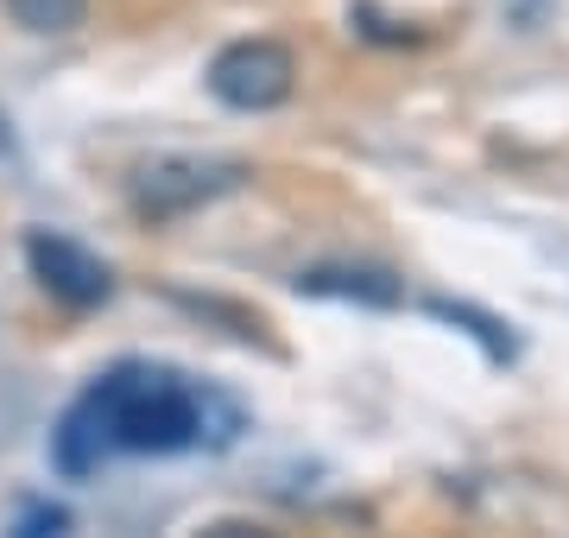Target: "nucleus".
Listing matches in <instances>:
<instances>
[{"label": "nucleus", "mask_w": 569, "mask_h": 538, "mask_svg": "<svg viewBox=\"0 0 569 538\" xmlns=\"http://www.w3.org/2000/svg\"><path fill=\"white\" fill-rule=\"evenodd\" d=\"M7 152H13V121L0 114V159H7Z\"/></svg>", "instance_id": "9d476101"}, {"label": "nucleus", "mask_w": 569, "mask_h": 538, "mask_svg": "<svg viewBox=\"0 0 569 538\" xmlns=\"http://www.w3.org/2000/svg\"><path fill=\"white\" fill-rule=\"evenodd\" d=\"M63 532H70V514L51 507V500H32L20 514V526H13V538H63Z\"/></svg>", "instance_id": "6e6552de"}, {"label": "nucleus", "mask_w": 569, "mask_h": 538, "mask_svg": "<svg viewBox=\"0 0 569 538\" xmlns=\"http://www.w3.org/2000/svg\"><path fill=\"white\" fill-rule=\"evenodd\" d=\"M247 431L241 399L164 361H114L96 373L51 431V469L63 481H89L114 456H183L228 450Z\"/></svg>", "instance_id": "f257e3e1"}, {"label": "nucleus", "mask_w": 569, "mask_h": 538, "mask_svg": "<svg viewBox=\"0 0 569 538\" xmlns=\"http://www.w3.org/2000/svg\"><path fill=\"white\" fill-rule=\"evenodd\" d=\"M425 311L443 317V323H456L462 336H475V342L488 349V361H512V336H507V323H500V317L475 311V305H449V298H425Z\"/></svg>", "instance_id": "423d86ee"}, {"label": "nucleus", "mask_w": 569, "mask_h": 538, "mask_svg": "<svg viewBox=\"0 0 569 538\" xmlns=\"http://www.w3.org/2000/svg\"><path fill=\"white\" fill-rule=\"evenodd\" d=\"M209 538H260V526H216Z\"/></svg>", "instance_id": "1a4fd4ad"}, {"label": "nucleus", "mask_w": 569, "mask_h": 538, "mask_svg": "<svg viewBox=\"0 0 569 538\" xmlns=\"http://www.w3.org/2000/svg\"><path fill=\"white\" fill-rule=\"evenodd\" d=\"M253 171L241 159H216V152H159L133 171V209L152 216V222H171V216H190V209L216 203L228 190H241Z\"/></svg>", "instance_id": "f03ea898"}, {"label": "nucleus", "mask_w": 569, "mask_h": 538, "mask_svg": "<svg viewBox=\"0 0 569 538\" xmlns=\"http://www.w3.org/2000/svg\"><path fill=\"white\" fill-rule=\"evenodd\" d=\"M291 286L305 298H348V305H373V311H392L406 298V286L387 267H305Z\"/></svg>", "instance_id": "39448f33"}, {"label": "nucleus", "mask_w": 569, "mask_h": 538, "mask_svg": "<svg viewBox=\"0 0 569 538\" xmlns=\"http://www.w3.org/2000/svg\"><path fill=\"white\" fill-rule=\"evenodd\" d=\"M26 267H32V279H39L58 305H70V311H96V305L114 298L108 260L96 248H82L77 235H58V228H32V235H26Z\"/></svg>", "instance_id": "20e7f679"}, {"label": "nucleus", "mask_w": 569, "mask_h": 538, "mask_svg": "<svg viewBox=\"0 0 569 538\" xmlns=\"http://www.w3.org/2000/svg\"><path fill=\"white\" fill-rule=\"evenodd\" d=\"M291 89H298V58L279 39H234L209 63V96L234 114H266L291 102Z\"/></svg>", "instance_id": "7ed1b4c3"}, {"label": "nucleus", "mask_w": 569, "mask_h": 538, "mask_svg": "<svg viewBox=\"0 0 569 538\" xmlns=\"http://www.w3.org/2000/svg\"><path fill=\"white\" fill-rule=\"evenodd\" d=\"M0 7L13 13V26L39 32V39H63L89 20V0H0Z\"/></svg>", "instance_id": "0eeeda50"}]
</instances>
